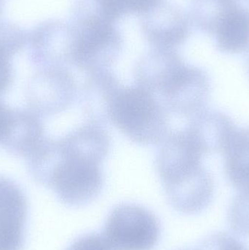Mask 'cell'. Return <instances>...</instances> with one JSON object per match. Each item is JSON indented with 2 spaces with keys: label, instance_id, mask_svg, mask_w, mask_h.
<instances>
[{
  "label": "cell",
  "instance_id": "6da1fadb",
  "mask_svg": "<svg viewBox=\"0 0 249 250\" xmlns=\"http://www.w3.org/2000/svg\"><path fill=\"white\" fill-rule=\"evenodd\" d=\"M71 64L86 73L109 69L122 52L121 32L97 0H76L73 9Z\"/></svg>",
  "mask_w": 249,
  "mask_h": 250
},
{
  "label": "cell",
  "instance_id": "7a4b0ae2",
  "mask_svg": "<svg viewBox=\"0 0 249 250\" xmlns=\"http://www.w3.org/2000/svg\"><path fill=\"white\" fill-rule=\"evenodd\" d=\"M110 122L130 141L159 144L168 135V112L154 96L140 86H122L114 98Z\"/></svg>",
  "mask_w": 249,
  "mask_h": 250
},
{
  "label": "cell",
  "instance_id": "3957f363",
  "mask_svg": "<svg viewBox=\"0 0 249 250\" xmlns=\"http://www.w3.org/2000/svg\"><path fill=\"white\" fill-rule=\"evenodd\" d=\"M61 156L48 187L60 201L70 207H83L97 198L103 188L100 163L67 152L61 139Z\"/></svg>",
  "mask_w": 249,
  "mask_h": 250
},
{
  "label": "cell",
  "instance_id": "277c9868",
  "mask_svg": "<svg viewBox=\"0 0 249 250\" xmlns=\"http://www.w3.org/2000/svg\"><path fill=\"white\" fill-rule=\"evenodd\" d=\"M104 237L113 250H152L160 236L156 216L136 204H121L108 216Z\"/></svg>",
  "mask_w": 249,
  "mask_h": 250
},
{
  "label": "cell",
  "instance_id": "5b68a950",
  "mask_svg": "<svg viewBox=\"0 0 249 250\" xmlns=\"http://www.w3.org/2000/svg\"><path fill=\"white\" fill-rule=\"evenodd\" d=\"M211 89L207 73L184 62L166 81L156 99L167 112L192 117L205 109Z\"/></svg>",
  "mask_w": 249,
  "mask_h": 250
},
{
  "label": "cell",
  "instance_id": "8992f818",
  "mask_svg": "<svg viewBox=\"0 0 249 250\" xmlns=\"http://www.w3.org/2000/svg\"><path fill=\"white\" fill-rule=\"evenodd\" d=\"M76 92V82L65 67H47L32 79L29 92L32 111L38 116L59 114L72 105Z\"/></svg>",
  "mask_w": 249,
  "mask_h": 250
},
{
  "label": "cell",
  "instance_id": "52a82bcc",
  "mask_svg": "<svg viewBox=\"0 0 249 250\" xmlns=\"http://www.w3.org/2000/svg\"><path fill=\"white\" fill-rule=\"evenodd\" d=\"M140 26L153 48L175 50L188 39L190 20L181 8L162 1L141 16Z\"/></svg>",
  "mask_w": 249,
  "mask_h": 250
},
{
  "label": "cell",
  "instance_id": "ba28073f",
  "mask_svg": "<svg viewBox=\"0 0 249 250\" xmlns=\"http://www.w3.org/2000/svg\"><path fill=\"white\" fill-rule=\"evenodd\" d=\"M156 157L162 185L178 180L202 166L203 154L187 129L168 132Z\"/></svg>",
  "mask_w": 249,
  "mask_h": 250
},
{
  "label": "cell",
  "instance_id": "9c48e42d",
  "mask_svg": "<svg viewBox=\"0 0 249 250\" xmlns=\"http://www.w3.org/2000/svg\"><path fill=\"white\" fill-rule=\"evenodd\" d=\"M27 202L21 189L0 176V250H20L24 241Z\"/></svg>",
  "mask_w": 249,
  "mask_h": 250
},
{
  "label": "cell",
  "instance_id": "30bf717a",
  "mask_svg": "<svg viewBox=\"0 0 249 250\" xmlns=\"http://www.w3.org/2000/svg\"><path fill=\"white\" fill-rule=\"evenodd\" d=\"M163 188L172 207L187 214H197L206 209L214 194L213 177L203 166Z\"/></svg>",
  "mask_w": 249,
  "mask_h": 250
},
{
  "label": "cell",
  "instance_id": "8fae6325",
  "mask_svg": "<svg viewBox=\"0 0 249 250\" xmlns=\"http://www.w3.org/2000/svg\"><path fill=\"white\" fill-rule=\"evenodd\" d=\"M122 86L109 69L88 73L80 102L89 123L101 125L109 123L111 105Z\"/></svg>",
  "mask_w": 249,
  "mask_h": 250
},
{
  "label": "cell",
  "instance_id": "7c38bea8",
  "mask_svg": "<svg viewBox=\"0 0 249 250\" xmlns=\"http://www.w3.org/2000/svg\"><path fill=\"white\" fill-rule=\"evenodd\" d=\"M185 129L204 156L224 152L237 128L225 112L204 109L191 117Z\"/></svg>",
  "mask_w": 249,
  "mask_h": 250
},
{
  "label": "cell",
  "instance_id": "4fadbf2b",
  "mask_svg": "<svg viewBox=\"0 0 249 250\" xmlns=\"http://www.w3.org/2000/svg\"><path fill=\"white\" fill-rule=\"evenodd\" d=\"M38 35V61L47 67H65L71 64L74 38L71 24L61 21L48 22L41 28Z\"/></svg>",
  "mask_w": 249,
  "mask_h": 250
},
{
  "label": "cell",
  "instance_id": "5bb4252c",
  "mask_svg": "<svg viewBox=\"0 0 249 250\" xmlns=\"http://www.w3.org/2000/svg\"><path fill=\"white\" fill-rule=\"evenodd\" d=\"M39 116L33 111H14L13 121L1 144L12 154L30 157L45 139Z\"/></svg>",
  "mask_w": 249,
  "mask_h": 250
},
{
  "label": "cell",
  "instance_id": "9a60e30c",
  "mask_svg": "<svg viewBox=\"0 0 249 250\" xmlns=\"http://www.w3.org/2000/svg\"><path fill=\"white\" fill-rule=\"evenodd\" d=\"M67 152L101 163L111 149V139L103 125L88 123L60 138Z\"/></svg>",
  "mask_w": 249,
  "mask_h": 250
},
{
  "label": "cell",
  "instance_id": "2e32d148",
  "mask_svg": "<svg viewBox=\"0 0 249 250\" xmlns=\"http://www.w3.org/2000/svg\"><path fill=\"white\" fill-rule=\"evenodd\" d=\"M214 35L221 52L238 54L249 49V9L238 4L224 19Z\"/></svg>",
  "mask_w": 249,
  "mask_h": 250
},
{
  "label": "cell",
  "instance_id": "e0dca14e",
  "mask_svg": "<svg viewBox=\"0 0 249 250\" xmlns=\"http://www.w3.org/2000/svg\"><path fill=\"white\" fill-rule=\"evenodd\" d=\"M224 153L230 182L238 191L249 188V126L236 129Z\"/></svg>",
  "mask_w": 249,
  "mask_h": 250
},
{
  "label": "cell",
  "instance_id": "ac0fdd59",
  "mask_svg": "<svg viewBox=\"0 0 249 250\" xmlns=\"http://www.w3.org/2000/svg\"><path fill=\"white\" fill-rule=\"evenodd\" d=\"M237 5V0H192L190 20L202 32L214 35L224 19Z\"/></svg>",
  "mask_w": 249,
  "mask_h": 250
},
{
  "label": "cell",
  "instance_id": "d6986e66",
  "mask_svg": "<svg viewBox=\"0 0 249 250\" xmlns=\"http://www.w3.org/2000/svg\"><path fill=\"white\" fill-rule=\"evenodd\" d=\"M104 13L114 21L129 14L142 16L163 0H97Z\"/></svg>",
  "mask_w": 249,
  "mask_h": 250
},
{
  "label": "cell",
  "instance_id": "ffe728a7",
  "mask_svg": "<svg viewBox=\"0 0 249 250\" xmlns=\"http://www.w3.org/2000/svg\"><path fill=\"white\" fill-rule=\"evenodd\" d=\"M228 222L238 234L249 237V188L240 190L228 209Z\"/></svg>",
  "mask_w": 249,
  "mask_h": 250
},
{
  "label": "cell",
  "instance_id": "44dd1931",
  "mask_svg": "<svg viewBox=\"0 0 249 250\" xmlns=\"http://www.w3.org/2000/svg\"><path fill=\"white\" fill-rule=\"evenodd\" d=\"M195 250H249L235 236L225 232H217L206 237Z\"/></svg>",
  "mask_w": 249,
  "mask_h": 250
},
{
  "label": "cell",
  "instance_id": "7402d4cb",
  "mask_svg": "<svg viewBox=\"0 0 249 250\" xmlns=\"http://www.w3.org/2000/svg\"><path fill=\"white\" fill-rule=\"evenodd\" d=\"M67 250H113L103 235L89 233L73 242Z\"/></svg>",
  "mask_w": 249,
  "mask_h": 250
},
{
  "label": "cell",
  "instance_id": "603a6c76",
  "mask_svg": "<svg viewBox=\"0 0 249 250\" xmlns=\"http://www.w3.org/2000/svg\"><path fill=\"white\" fill-rule=\"evenodd\" d=\"M11 79V67L8 57L0 53V96L8 89Z\"/></svg>",
  "mask_w": 249,
  "mask_h": 250
},
{
  "label": "cell",
  "instance_id": "cb8c5ba5",
  "mask_svg": "<svg viewBox=\"0 0 249 250\" xmlns=\"http://www.w3.org/2000/svg\"><path fill=\"white\" fill-rule=\"evenodd\" d=\"M14 111L0 101V143L7 135L13 121Z\"/></svg>",
  "mask_w": 249,
  "mask_h": 250
},
{
  "label": "cell",
  "instance_id": "d4e9b609",
  "mask_svg": "<svg viewBox=\"0 0 249 250\" xmlns=\"http://www.w3.org/2000/svg\"><path fill=\"white\" fill-rule=\"evenodd\" d=\"M247 72H248V74L249 76V51L248 53V55H247Z\"/></svg>",
  "mask_w": 249,
  "mask_h": 250
}]
</instances>
